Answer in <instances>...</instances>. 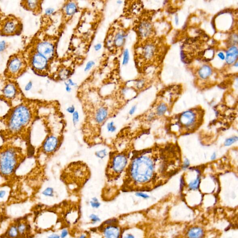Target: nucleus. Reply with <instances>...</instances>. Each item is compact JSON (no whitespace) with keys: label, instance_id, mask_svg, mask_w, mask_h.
<instances>
[{"label":"nucleus","instance_id":"obj_43","mask_svg":"<svg viewBox=\"0 0 238 238\" xmlns=\"http://www.w3.org/2000/svg\"><path fill=\"white\" fill-rule=\"evenodd\" d=\"M218 56L221 60H224L226 59V56H225L224 53L222 52H220L218 54Z\"/></svg>","mask_w":238,"mask_h":238},{"label":"nucleus","instance_id":"obj_15","mask_svg":"<svg viewBox=\"0 0 238 238\" xmlns=\"http://www.w3.org/2000/svg\"><path fill=\"white\" fill-rule=\"evenodd\" d=\"M79 10L78 4L75 1H68L63 7V13L67 18H71Z\"/></svg>","mask_w":238,"mask_h":238},{"label":"nucleus","instance_id":"obj_46","mask_svg":"<svg viewBox=\"0 0 238 238\" xmlns=\"http://www.w3.org/2000/svg\"><path fill=\"white\" fill-rule=\"evenodd\" d=\"M48 238H60V237L58 234H52V235H50L48 237Z\"/></svg>","mask_w":238,"mask_h":238},{"label":"nucleus","instance_id":"obj_25","mask_svg":"<svg viewBox=\"0 0 238 238\" xmlns=\"http://www.w3.org/2000/svg\"><path fill=\"white\" fill-rule=\"evenodd\" d=\"M167 110V105L164 103H160L157 108L156 112L158 115L161 116L163 115Z\"/></svg>","mask_w":238,"mask_h":238},{"label":"nucleus","instance_id":"obj_45","mask_svg":"<svg viewBox=\"0 0 238 238\" xmlns=\"http://www.w3.org/2000/svg\"><path fill=\"white\" fill-rule=\"evenodd\" d=\"M6 194V192L5 191H0V198H2Z\"/></svg>","mask_w":238,"mask_h":238},{"label":"nucleus","instance_id":"obj_21","mask_svg":"<svg viewBox=\"0 0 238 238\" xmlns=\"http://www.w3.org/2000/svg\"><path fill=\"white\" fill-rule=\"evenodd\" d=\"M203 236V231L199 227H193L188 233L189 238H201Z\"/></svg>","mask_w":238,"mask_h":238},{"label":"nucleus","instance_id":"obj_30","mask_svg":"<svg viewBox=\"0 0 238 238\" xmlns=\"http://www.w3.org/2000/svg\"><path fill=\"white\" fill-rule=\"evenodd\" d=\"M95 65V62L93 60H89L86 64L85 68L84 69V71L85 72H87L90 71L93 67Z\"/></svg>","mask_w":238,"mask_h":238},{"label":"nucleus","instance_id":"obj_18","mask_svg":"<svg viewBox=\"0 0 238 238\" xmlns=\"http://www.w3.org/2000/svg\"><path fill=\"white\" fill-rule=\"evenodd\" d=\"M156 51L154 45L151 43L146 44L142 48V56L145 60H150L155 56Z\"/></svg>","mask_w":238,"mask_h":238},{"label":"nucleus","instance_id":"obj_42","mask_svg":"<svg viewBox=\"0 0 238 238\" xmlns=\"http://www.w3.org/2000/svg\"><path fill=\"white\" fill-rule=\"evenodd\" d=\"M136 108H137V107L136 105L133 106L132 107H131V109H130V110L129 111V114L131 115L134 114V113H135V112L136 110Z\"/></svg>","mask_w":238,"mask_h":238},{"label":"nucleus","instance_id":"obj_2","mask_svg":"<svg viewBox=\"0 0 238 238\" xmlns=\"http://www.w3.org/2000/svg\"><path fill=\"white\" fill-rule=\"evenodd\" d=\"M36 102L25 97L21 102L12 107L9 114V116L7 125L10 131L19 132L29 124Z\"/></svg>","mask_w":238,"mask_h":238},{"label":"nucleus","instance_id":"obj_37","mask_svg":"<svg viewBox=\"0 0 238 238\" xmlns=\"http://www.w3.org/2000/svg\"><path fill=\"white\" fill-rule=\"evenodd\" d=\"M64 85L65 86V90L67 93H70L71 92L72 90V87L69 85V84L67 82H64Z\"/></svg>","mask_w":238,"mask_h":238},{"label":"nucleus","instance_id":"obj_44","mask_svg":"<svg viewBox=\"0 0 238 238\" xmlns=\"http://www.w3.org/2000/svg\"><path fill=\"white\" fill-rule=\"evenodd\" d=\"M189 165V160L188 159H187L186 160V161L184 163V165L183 166V167L185 168H187L188 167Z\"/></svg>","mask_w":238,"mask_h":238},{"label":"nucleus","instance_id":"obj_51","mask_svg":"<svg viewBox=\"0 0 238 238\" xmlns=\"http://www.w3.org/2000/svg\"><path fill=\"white\" fill-rule=\"evenodd\" d=\"M79 238H86V236L84 235H82Z\"/></svg>","mask_w":238,"mask_h":238},{"label":"nucleus","instance_id":"obj_23","mask_svg":"<svg viewBox=\"0 0 238 238\" xmlns=\"http://www.w3.org/2000/svg\"><path fill=\"white\" fill-rule=\"evenodd\" d=\"M197 176L194 180L191 181L188 184V188L191 190H196L199 187L201 183V174L200 171L196 170Z\"/></svg>","mask_w":238,"mask_h":238},{"label":"nucleus","instance_id":"obj_20","mask_svg":"<svg viewBox=\"0 0 238 238\" xmlns=\"http://www.w3.org/2000/svg\"><path fill=\"white\" fill-rule=\"evenodd\" d=\"M119 233L118 227L113 226L106 227L104 231L105 238H119Z\"/></svg>","mask_w":238,"mask_h":238},{"label":"nucleus","instance_id":"obj_19","mask_svg":"<svg viewBox=\"0 0 238 238\" xmlns=\"http://www.w3.org/2000/svg\"><path fill=\"white\" fill-rule=\"evenodd\" d=\"M238 51L237 47L233 46L229 48L226 52V63L228 64H232L234 63L238 58Z\"/></svg>","mask_w":238,"mask_h":238},{"label":"nucleus","instance_id":"obj_24","mask_svg":"<svg viewBox=\"0 0 238 238\" xmlns=\"http://www.w3.org/2000/svg\"><path fill=\"white\" fill-rule=\"evenodd\" d=\"M129 59H130V54L129 50L128 48H125L123 52L122 65L123 66L127 65L128 63Z\"/></svg>","mask_w":238,"mask_h":238},{"label":"nucleus","instance_id":"obj_48","mask_svg":"<svg viewBox=\"0 0 238 238\" xmlns=\"http://www.w3.org/2000/svg\"><path fill=\"white\" fill-rule=\"evenodd\" d=\"M125 238H135V237L131 234H128L126 235Z\"/></svg>","mask_w":238,"mask_h":238},{"label":"nucleus","instance_id":"obj_8","mask_svg":"<svg viewBox=\"0 0 238 238\" xmlns=\"http://www.w3.org/2000/svg\"><path fill=\"white\" fill-rule=\"evenodd\" d=\"M128 158L129 154L125 151L111 153L106 169L107 178L114 179L119 177L127 168Z\"/></svg>","mask_w":238,"mask_h":238},{"label":"nucleus","instance_id":"obj_26","mask_svg":"<svg viewBox=\"0 0 238 238\" xmlns=\"http://www.w3.org/2000/svg\"><path fill=\"white\" fill-rule=\"evenodd\" d=\"M107 151L106 149H103L95 152V155L99 159H103L107 155Z\"/></svg>","mask_w":238,"mask_h":238},{"label":"nucleus","instance_id":"obj_35","mask_svg":"<svg viewBox=\"0 0 238 238\" xmlns=\"http://www.w3.org/2000/svg\"><path fill=\"white\" fill-rule=\"evenodd\" d=\"M75 107L73 105H72L69 107H67L66 109V111L70 114H73L75 111Z\"/></svg>","mask_w":238,"mask_h":238},{"label":"nucleus","instance_id":"obj_13","mask_svg":"<svg viewBox=\"0 0 238 238\" xmlns=\"http://www.w3.org/2000/svg\"><path fill=\"white\" fill-rule=\"evenodd\" d=\"M60 141L57 137L50 135L47 137L42 144L43 151L47 154H51L55 152L59 146Z\"/></svg>","mask_w":238,"mask_h":238},{"label":"nucleus","instance_id":"obj_22","mask_svg":"<svg viewBox=\"0 0 238 238\" xmlns=\"http://www.w3.org/2000/svg\"><path fill=\"white\" fill-rule=\"evenodd\" d=\"M212 71L211 68L208 65H204L202 67L199 71V75L203 79H206L208 78L212 74Z\"/></svg>","mask_w":238,"mask_h":238},{"label":"nucleus","instance_id":"obj_33","mask_svg":"<svg viewBox=\"0 0 238 238\" xmlns=\"http://www.w3.org/2000/svg\"><path fill=\"white\" fill-rule=\"evenodd\" d=\"M90 220H91L93 223H96L100 221V219L99 217L95 214H92L89 216Z\"/></svg>","mask_w":238,"mask_h":238},{"label":"nucleus","instance_id":"obj_16","mask_svg":"<svg viewBox=\"0 0 238 238\" xmlns=\"http://www.w3.org/2000/svg\"><path fill=\"white\" fill-rule=\"evenodd\" d=\"M152 27L149 22L146 21L141 22L137 27V32L139 36L144 39L151 34Z\"/></svg>","mask_w":238,"mask_h":238},{"label":"nucleus","instance_id":"obj_40","mask_svg":"<svg viewBox=\"0 0 238 238\" xmlns=\"http://www.w3.org/2000/svg\"><path fill=\"white\" fill-rule=\"evenodd\" d=\"M136 195L138 197H142V198H144V199H147L149 197V196L146 194H145L144 193H142V192H138L136 193Z\"/></svg>","mask_w":238,"mask_h":238},{"label":"nucleus","instance_id":"obj_11","mask_svg":"<svg viewBox=\"0 0 238 238\" xmlns=\"http://www.w3.org/2000/svg\"><path fill=\"white\" fill-rule=\"evenodd\" d=\"M31 226L26 218L16 220L12 223L4 234L7 238H29Z\"/></svg>","mask_w":238,"mask_h":238},{"label":"nucleus","instance_id":"obj_34","mask_svg":"<svg viewBox=\"0 0 238 238\" xmlns=\"http://www.w3.org/2000/svg\"><path fill=\"white\" fill-rule=\"evenodd\" d=\"M144 85V82L142 80L138 81L135 84V87L138 89H141L143 87Z\"/></svg>","mask_w":238,"mask_h":238},{"label":"nucleus","instance_id":"obj_9","mask_svg":"<svg viewBox=\"0 0 238 238\" xmlns=\"http://www.w3.org/2000/svg\"><path fill=\"white\" fill-rule=\"evenodd\" d=\"M23 23L22 19L13 14L4 15L0 17V36L13 37L22 33Z\"/></svg>","mask_w":238,"mask_h":238},{"label":"nucleus","instance_id":"obj_39","mask_svg":"<svg viewBox=\"0 0 238 238\" xmlns=\"http://www.w3.org/2000/svg\"><path fill=\"white\" fill-rule=\"evenodd\" d=\"M67 82L69 84V85L71 87H76L77 86V83L76 82H75L73 80H72L70 78H69V79L67 80Z\"/></svg>","mask_w":238,"mask_h":238},{"label":"nucleus","instance_id":"obj_29","mask_svg":"<svg viewBox=\"0 0 238 238\" xmlns=\"http://www.w3.org/2000/svg\"><path fill=\"white\" fill-rule=\"evenodd\" d=\"M107 129L109 133H114L116 130V127L114 121L109 122L107 125Z\"/></svg>","mask_w":238,"mask_h":238},{"label":"nucleus","instance_id":"obj_4","mask_svg":"<svg viewBox=\"0 0 238 238\" xmlns=\"http://www.w3.org/2000/svg\"><path fill=\"white\" fill-rule=\"evenodd\" d=\"M28 69L24 51L20 49L9 56L3 73V78L17 81Z\"/></svg>","mask_w":238,"mask_h":238},{"label":"nucleus","instance_id":"obj_6","mask_svg":"<svg viewBox=\"0 0 238 238\" xmlns=\"http://www.w3.org/2000/svg\"><path fill=\"white\" fill-rule=\"evenodd\" d=\"M0 88V100L12 106L15 102H22L25 98L23 92L16 80L3 78Z\"/></svg>","mask_w":238,"mask_h":238},{"label":"nucleus","instance_id":"obj_17","mask_svg":"<svg viewBox=\"0 0 238 238\" xmlns=\"http://www.w3.org/2000/svg\"><path fill=\"white\" fill-rule=\"evenodd\" d=\"M127 33L123 30H119L113 36L114 47L117 48H122L125 44Z\"/></svg>","mask_w":238,"mask_h":238},{"label":"nucleus","instance_id":"obj_7","mask_svg":"<svg viewBox=\"0 0 238 238\" xmlns=\"http://www.w3.org/2000/svg\"><path fill=\"white\" fill-rule=\"evenodd\" d=\"M23 50L28 68L34 73L40 76L49 75L51 62L44 56L31 49L25 47Z\"/></svg>","mask_w":238,"mask_h":238},{"label":"nucleus","instance_id":"obj_49","mask_svg":"<svg viewBox=\"0 0 238 238\" xmlns=\"http://www.w3.org/2000/svg\"><path fill=\"white\" fill-rule=\"evenodd\" d=\"M175 23L177 24V25L178 24V19L177 16H176L175 17Z\"/></svg>","mask_w":238,"mask_h":238},{"label":"nucleus","instance_id":"obj_50","mask_svg":"<svg viewBox=\"0 0 238 238\" xmlns=\"http://www.w3.org/2000/svg\"><path fill=\"white\" fill-rule=\"evenodd\" d=\"M123 1L122 0H117L116 1V3L118 5H120L121 4H122L123 3Z\"/></svg>","mask_w":238,"mask_h":238},{"label":"nucleus","instance_id":"obj_3","mask_svg":"<svg viewBox=\"0 0 238 238\" xmlns=\"http://www.w3.org/2000/svg\"><path fill=\"white\" fill-rule=\"evenodd\" d=\"M201 110L196 109L183 112L175 118L173 128L182 134L194 132L201 125L203 116Z\"/></svg>","mask_w":238,"mask_h":238},{"label":"nucleus","instance_id":"obj_14","mask_svg":"<svg viewBox=\"0 0 238 238\" xmlns=\"http://www.w3.org/2000/svg\"><path fill=\"white\" fill-rule=\"evenodd\" d=\"M108 115V108L105 106H101L95 110L94 114L95 121L97 124H101L106 121Z\"/></svg>","mask_w":238,"mask_h":238},{"label":"nucleus","instance_id":"obj_38","mask_svg":"<svg viewBox=\"0 0 238 238\" xmlns=\"http://www.w3.org/2000/svg\"><path fill=\"white\" fill-rule=\"evenodd\" d=\"M102 47V44L101 43H98L94 45V50H95V51L98 52V51H99L100 50H101Z\"/></svg>","mask_w":238,"mask_h":238},{"label":"nucleus","instance_id":"obj_27","mask_svg":"<svg viewBox=\"0 0 238 238\" xmlns=\"http://www.w3.org/2000/svg\"><path fill=\"white\" fill-rule=\"evenodd\" d=\"M238 141V137L237 136H233L230 138H227L225 142H224V145L225 146H230L233 144V143L236 142Z\"/></svg>","mask_w":238,"mask_h":238},{"label":"nucleus","instance_id":"obj_36","mask_svg":"<svg viewBox=\"0 0 238 238\" xmlns=\"http://www.w3.org/2000/svg\"><path fill=\"white\" fill-rule=\"evenodd\" d=\"M55 9L54 8H48L46 10V11H45V14L46 15H48V16L51 15L52 14H53V13L55 12Z\"/></svg>","mask_w":238,"mask_h":238},{"label":"nucleus","instance_id":"obj_10","mask_svg":"<svg viewBox=\"0 0 238 238\" xmlns=\"http://www.w3.org/2000/svg\"><path fill=\"white\" fill-rule=\"evenodd\" d=\"M19 164L18 151L9 148L0 154V174L8 176L12 174Z\"/></svg>","mask_w":238,"mask_h":238},{"label":"nucleus","instance_id":"obj_12","mask_svg":"<svg viewBox=\"0 0 238 238\" xmlns=\"http://www.w3.org/2000/svg\"><path fill=\"white\" fill-rule=\"evenodd\" d=\"M43 1L37 0H21L20 4L24 10L31 12L35 15L40 14L42 11Z\"/></svg>","mask_w":238,"mask_h":238},{"label":"nucleus","instance_id":"obj_28","mask_svg":"<svg viewBox=\"0 0 238 238\" xmlns=\"http://www.w3.org/2000/svg\"><path fill=\"white\" fill-rule=\"evenodd\" d=\"M79 113L77 111H75L72 114V122L73 125L75 127L79 121Z\"/></svg>","mask_w":238,"mask_h":238},{"label":"nucleus","instance_id":"obj_5","mask_svg":"<svg viewBox=\"0 0 238 238\" xmlns=\"http://www.w3.org/2000/svg\"><path fill=\"white\" fill-rule=\"evenodd\" d=\"M25 48L35 51L44 56L52 63L56 55V48L55 42L48 36L41 37L36 34L28 42Z\"/></svg>","mask_w":238,"mask_h":238},{"label":"nucleus","instance_id":"obj_1","mask_svg":"<svg viewBox=\"0 0 238 238\" xmlns=\"http://www.w3.org/2000/svg\"><path fill=\"white\" fill-rule=\"evenodd\" d=\"M165 146L143 151L134 155L127 167L125 184L142 186L155 182L159 178L171 177L180 166L178 148Z\"/></svg>","mask_w":238,"mask_h":238},{"label":"nucleus","instance_id":"obj_31","mask_svg":"<svg viewBox=\"0 0 238 238\" xmlns=\"http://www.w3.org/2000/svg\"><path fill=\"white\" fill-rule=\"evenodd\" d=\"M54 190L52 188L48 187L43 191L42 194L48 197H53L54 196Z\"/></svg>","mask_w":238,"mask_h":238},{"label":"nucleus","instance_id":"obj_41","mask_svg":"<svg viewBox=\"0 0 238 238\" xmlns=\"http://www.w3.org/2000/svg\"><path fill=\"white\" fill-rule=\"evenodd\" d=\"M68 235V231L64 229L62 231L61 234H60V238H65Z\"/></svg>","mask_w":238,"mask_h":238},{"label":"nucleus","instance_id":"obj_52","mask_svg":"<svg viewBox=\"0 0 238 238\" xmlns=\"http://www.w3.org/2000/svg\"><path fill=\"white\" fill-rule=\"evenodd\" d=\"M1 78H2V76H1V74H0V79Z\"/></svg>","mask_w":238,"mask_h":238},{"label":"nucleus","instance_id":"obj_47","mask_svg":"<svg viewBox=\"0 0 238 238\" xmlns=\"http://www.w3.org/2000/svg\"><path fill=\"white\" fill-rule=\"evenodd\" d=\"M216 157H217V155H216V153H214L213 154V155H211V160H214L216 158Z\"/></svg>","mask_w":238,"mask_h":238},{"label":"nucleus","instance_id":"obj_32","mask_svg":"<svg viewBox=\"0 0 238 238\" xmlns=\"http://www.w3.org/2000/svg\"><path fill=\"white\" fill-rule=\"evenodd\" d=\"M90 204L91 206L94 208H98L101 205L98 199L96 197H94L92 199V200L90 201Z\"/></svg>","mask_w":238,"mask_h":238}]
</instances>
